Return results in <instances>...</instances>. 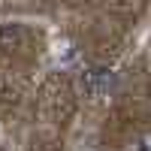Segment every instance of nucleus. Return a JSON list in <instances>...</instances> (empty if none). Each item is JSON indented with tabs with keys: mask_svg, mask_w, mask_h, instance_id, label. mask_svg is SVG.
Instances as JSON below:
<instances>
[{
	"mask_svg": "<svg viewBox=\"0 0 151 151\" xmlns=\"http://www.w3.org/2000/svg\"><path fill=\"white\" fill-rule=\"evenodd\" d=\"M112 85H115V76H112L109 70H103V67L85 70L82 79H79V88H82V94L88 100H103V97H109Z\"/></svg>",
	"mask_w": 151,
	"mask_h": 151,
	"instance_id": "obj_1",
	"label": "nucleus"
}]
</instances>
